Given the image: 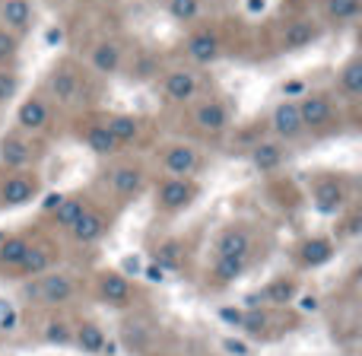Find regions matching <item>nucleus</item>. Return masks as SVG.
I'll use <instances>...</instances> for the list:
<instances>
[{"label": "nucleus", "mask_w": 362, "mask_h": 356, "mask_svg": "<svg viewBox=\"0 0 362 356\" xmlns=\"http://www.w3.org/2000/svg\"><path fill=\"white\" fill-rule=\"evenodd\" d=\"M194 194H197V188H194L187 178H165L163 185H159L156 197H159V207H163V210L175 213V210H185V207L191 204Z\"/></svg>", "instance_id": "obj_1"}, {"label": "nucleus", "mask_w": 362, "mask_h": 356, "mask_svg": "<svg viewBox=\"0 0 362 356\" xmlns=\"http://www.w3.org/2000/svg\"><path fill=\"white\" fill-rule=\"evenodd\" d=\"M270 127H274L276 137L283 140H299L302 137V118H299V105L296 102H280V105L274 108V115H270Z\"/></svg>", "instance_id": "obj_2"}, {"label": "nucleus", "mask_w": 362, "mask_h": 356, "mask_svg": "<svg viewBox=\"0 0 362 356\" xmlns=\"http://www.w3.org/2000/svg\"><path fill=\"white\" fill-rule=\"evenodd\" d=\"M296 105H299L302 127H321V125H327V121L334 118L331 102H327V96H321V93L302 96V102H296Z\"/></svg>", "instance_id": "obj_3"}, {"label": "nucleus", "mask_w": 362, "mask_h": 356, "mask_svg": "<svg viewBox=\"0 0 362 356\" xmlns=\"http://www.w3.org/2000/svg\"><path fill=\"white\" fill-rule=\"evenodd\" d=\"M32 19H35V13H32L29 0H0V23H4L6 32H25L32 25Z\"/></svg>", "instance_id": "obj_4"}, {"label": "nucleus", "mask_w": 362, "mask_h": 356, "mask_svg": "<svg viewBox=\"0 0 362 356\" xmlns=\"http://www.w3.org/2000/svg\"><path fill=\"white\" fill-rule=\"evenodd\" d=\"M165 172H172V178H185L197 169V150L187 144H175L165 150V159H163Z\"/></svg>", "instance_id": "obj_5"}, {"label": "nucleus", "mask_w": 362, "mask_h": 356, "mask_svg": "<svg viewBox=\"0 0 362 356\" xmlns=\"http://www.w3.org/2000/svg\"><path fill=\"white\" fill-rule=\"evenodd\" d=\"M248 248H251V239L242 226H229L216 239V258H248Z\"/></svg>", "instance_id": "obj_6"}, {"label": "nucleus", "mask_w": 362, "mask_h": 356, "mask_svg": "<svg viewBox=\"0 0 362 356\" xmlns=\"http://www.w3.org/2000/svg\"><path fill=\"white\" fill-rule=\"evenodd\" d=\"M70 296H74V283H70V277H64V274H48V277H42V283H38V299L48 302V306H61V302H67Z\"/></svg>", "instance_id": "obj_7"}, {"label": "nucleus", "mask_w": 362, "mask_h": 356, "mask_svg": "<svg viewBox=\"0 0 362 356\" xmlns=\"http://www.w3.org/2000/svg\"><path fill=\"white\" fill-rule=\"evenodd\" d=\"M194 121H197V127L206 134H223L226 127H229V112H226L223 102H204V105L194 112Z\"/></svg>", "instance_id": "obj_8"}, {"label": "nucleus", "mask_w": 362, "mask_h": 356, "mask_svg": "<svg viewBox=\"0 0 362 356\" xmlns=\"http://www.w3.org/2000/svg\"><path fill=\"white\" fill-rule=\"evenodd\" d=\"M185 48L194 64H213L219 57V38L213 32H194Z\"/></svg>", "instance_id": "obj_9"}, {"label": "nucleus", "mask_w": 362, "mask_h": 356, "mask_svg": "<svg viewBox=\"0 0 362 356\" xmlns=\"http://www.w3.org/2000/svg\"><path fill=\"white\" fill-rule=\"evenodd\" d=\"M35 191H38L35 181H29V178H23V176H13V178L4 181V188H0V204L23 207V204H29V200L35 197Z\"/></svg>", "instance_id": "obj_10"}, {"label": "nucleus", "mask_w": 362, "mask_h": 356, "mask_svg": "<svg viewBox=\"0 0 362 356\" xmlns=\"http://www.w3.org/2000/svg\"><path fill=\"white\" fill-rule=\"evenodd\" d=\"M194 93H197V74H191V70H172L165 76V96H169V102H187V99H194Z\"/></svg>", "instance_id": "obj_11"}, {"label": "nucleus", "mask_w": 362, "mask_h": 356, "mask_svg": "<svg viewBox=\"0 0 362 356\" xmlns=\"http://www.w3.org/2000/svg\"><path fill=\"white\" fill-rule=\"evenodd\" d=\"M29 159H32V147L25 144V140L13 137V134L0 140V163L4 166H10V169H23Z\"/></svg>", "instance_id": "obj_12"}, {"label": "nucleus", "mask_w": 362, "mask_h": 356, "mask_svg": "<svg viewBox=\"0 0 362 356\" xmlns=\"http://www.w3.org/2000/svg\"><path fill=\"white\" fill-rule=\"evenodd\" d=\"M16 121L25 131H42V127L48 125V105H45L42 99H25L16 112Z\"/></svg>", "instance_id": "obj_13"}, {"label": "nucleus", "mask_w": 362, "mask_h": 356, "mask_svg": "<svg viewBox=\"0 0 362 356\" xmlns=\"http://www.w3.org/2000/svg\"><path fill=\"white\" fill-rule=\"evenodd\" d=\"M331 258H334V245L327 242V239H308L299 248V261L305 264V268H321V264H327Z\"/></svg>", "instance_id": "obj_14"}, {"label": "nucleus", "mask_w": 362, "mask_h": 356, "mask_svg": "<svg viewBox=\"0 0 362 356\" xmlns=\"http://www.w3.org/2000/svg\"><path fill=\"white\" fill-rule=\"evenodd\" d=\"M70 232H74L76 242L89 245V242H95V239H99L102 232H105V219H102L99 213H89V210H86L74 226H70Z\"/></svg>", "instance_id": "obj_15"}, {"label": "nucleus", "mask_w": 362, "mask_h": 356, "mask_svg": "<svg viewBox=\"0 0 362 356\" xmlns=\"http://www.w3.org/2000/svg\"><path fill=\"white\" fill-rule=\"evenodd\" d=\"M93 67L99 70V74H118L121 67V48L115 42H102L93 48Z\"/></svg>", "instance_id": "obj_16"}, {"label": "nucleus", "mask_w": 362, "mask_h": 356, "mask_svg": "<svg viewBox=\"0 0 362 356\" xmlns=\"http://www.w3.org/2000/svg\"><path fill=\"white\" fill-rule=\"evenodd\" d=\"M340 204H344V188L337 181H321L315 188V207H318V213H337Z\"/></svg>", "instance_id": "obj_17"}, {"label": "nucleus", "mask_w": 362, "mask_h": 356, "mask_svg": "<svg viewBox=\"0 0 362 356\" xmlns=\"http://www.w3.org/2000/svg\"><path fill=\"white\" fill-rule=\"evenodd\" d=\"M112 188L124 197H131V194L144 191V172L134 169V166H121V169L112 172Z\"/></svg>", "instance_id": "obj_18"}, {"label": "nucleus", "mask_w": 362, "mask_h": 356, "mask_svg": "<svg viewBox=\"0 0 362 356\" xmlns=\"http://www.w3.org/2000/svg\"><path fill=\"white\" fill-rule=\"evenodd\" d=\"M99 289H102V299H108L112 306H124L127 302V296H131V287H127V280L121 274H102V283H99Z\"/></svg>", "instance_id": "obj_19"}, {"label": "nucleus", "mask_w": 362, "mask_h": 356, "mask_svg": "<svg viewBox=\"0 0 362 356\" xmlns=\"http://www.w3.org/2000/svg\"><path fill=\"white\" fill-rule=\"evenodd\" d=\"M86 147L95 153V156H112V153L118 150L121 144L105 131V125H93V127L86 131Z\"/></svg>", "instance_id": "obj_20"}, {"label": "nucleus", "mask_w": 362, "mask_h": 356, "mask_svg": "<svg viewBox=\"0 0 362 356\" xmlns=\"http://www.w3.org/2000/svg\"><path fill=\"white\" fill-rule=\"evenodd\" d=\"M105 131L112 134L118 144H127V140L137 137L140 125H137V118H134V115H112V118L105 121Z\"/></svg>", "instance_id": "obj_21"}, {"label": "nucleus", "mask_w": 362, "mask_h": 356, "mask_svg": "<svg viewBox=\"0 0 362 356\" xmlns=\"http://www.w3.org/2000/svg\"><path fill=\"white\" fill-rule=\"evenodd\" d=\"M76 347H80L83 353H102L105 350V334H102L99 325H93V321H86V325H80V331H76Z\"/></svg>", "instance_id": "obj_22"}, {"label": "nucleus", "mask_w": 362, "mask_h": 356, "mask_svg": "<svg viewBox=\"0 0 362 356\" xmlns=\"http://www.w3.org/2000/svg\"><path fill=\"white\" fill-rule=\"evenodd\" d=\"M83 213H86V200L80 197V194H74V197H64L61 204H57V210H54V223L57 226H74L76 219L83 217Z\"/></svg>", "instance_id": "obj_23"}, {"label": "nucleus", "mask_w": 362, "mask_h": 356, "mask_svg": "<svg viewBox=\"0 0 362 356\" xmlns=\"http://www.w3.org/2000/svg\"><path fill=\"white\" fill-rule=\"evenodd\" d=\"M312 38H315L312 23L299 19V23H289V25H286V35H283V48H286V51H299V48H305Z\"/></svg>", "instance_id": "obj_24"}, {"label": "nucleus", "mask_w": 362, "mask_h": 356, "mask_svg": "<svg viewBox=\"0 0 362 356\" xmlns=\"http://www.w3.org/2000/svg\"><path fill=\"white\" fill-rule=\"evenodd\" d=\"M29 248H32V245L25 242V239H19V236L6 239V242L0 245V264H4V268H19V264H23V258L29 255Z\"/></svg>", "instance_id": "obj_25"}, {"label": "nucleus", "mask_w": 362, "mask_h": 356, "mask_svg": "<svg viewBox=\"0 0 362 356\" xmlns=\"http://www.w3.org/2000/svg\"><path fill=\"white\" fill-rule=\"evenodd\" d=\"M48 89H51V96H54V99L74 102V96H76V76L67 74V70H54V74H51V80H48Z\"/></svg>", "instance_id": "obj_26"}, {"label": "nucleus", "mask_w": 362, "mask_h": 356, "mask_svg": "<svg viewBox=\"0 0 362 356\" xmlns=\"http://www.w3.org/2000/svg\"><path fill=\"white\" fill-rule=\"evenodd\" d=\"M280 159H283V150L276 144H257L255 150H251V163L261 172H274L276 166H280Z\"/></svg>", "instance_id": "obj_27"}, {"label": "nucleus", "mask_w": 362, "mask_h": 356, "mask_svg": "<svg viewBox=\"0 0 362 356\" xmlns=\"http://www.w3.org/2000/svg\"><path fill=\"white\" fill-rule=\"evenodd\" d=\"M245 261H248V258H216V264H213V277H216L219 283L238 280V277L245 274Z\"/></svg>", "instance_id": "obj_28"}, {"label": "nucleus", "mask_w": 362, "mask_h": 356, "mask_svg": "<svg viewBox=\"0 0 362 356\" xmlns=\"http://www.w3.org/2000/svg\"><path fill=\"white\" fill-rule=\"evenodd\" d=\"M340 89H344L346 96L362 93V61L359 57H353V61L344 64V70H340Z\"/></svg>", "instance_id": "obj_29"}, {"label": "nucleus", "mask_w": 362, "mask_h": 356, "mask_svg": "<svg viewBox=\"0 0 362 356\" xmlns=\"http://www.w3.org/2000/svg\"><path fill=\"white\" fill-rule=\"evenodd\" d=\"M293 296H296V283H293V280H286V277H283V280H274L270 287H264V289H261V299L274 302V306H286V302L293 299Z\"/></svg>", "instance_id": "obj_30"}, {"label": "nucleus", "mask_w": 362, "mask_h": 356, "mask_svg": "<svg viewBox=\"0 0 362 356\" xmlns=\"http://www.w3.org/2000/svg\"><path fill=\"white\" fill-rule=\"evenodd\" d=\"M169 16L175 23H191L200 16V0H169Z\"/></svg>", "instance_id": "obj_31"}, {"label": "nucleus", "mask_w": 362, "mask_h": 356, "mask_svg": "<svg viewBox=\"0 0 362 356\" xmlns=\"http://www.w3.org/2000/svg\"><path fill=\"white\" fill-rule=\"evenodd\" d=\"M327 16L344 23V19H353L359 13V0H327Z\"/></svg>", "instance_id": "obj_32"}, {"label": "nucleus", "mask_w": 362, "mask_h": 356, "mask_svg": "<svg viewBox=\"0 0 362 356\" xmlns=\"http://www.w3.org/2000/svg\"><path fill=\"white\" fill-rule=\"evenodd\" d=\"M48 251H42V248H29V255L23 258V264H19V270L23 274H42L45 268H48Z\"/></svg>", "instance_id": "obj_33"}, {"label": "nucleus", "mask_w": 362, "mask_h": 356, "mask_svg": "<svg viewBox=\"0 0 362 356\" xmlns=\"http://www.w3.org/2000/svg\"><path fill=\"white\" fill-rule=\"evenodd\" d=\"M45 340H48V344H57V347H67L70 340H74V334H70V328L64 325V321H48Z\"/></svg>", "instance_id": "obj_34"}, {"label": "nucleus", "mask_w": 362, "mask_h": 356, "mask_svg": "<svg viewBox=\"0 0 362 356\" xmlns=\"http://www.w3.org/2000/svg\"><path fill=\"white\" fill-rule=\"evenodd\" d=\"M19 54V38L13 32L0 29V64H10Z\"/></svg>", "instance_id": "obj_35"}, {"label": "nucleus", "mask_w": 362, "mask_h": 356, "mask_svg": "<svg viewBox=\"0 0 362 356\" xmlns=\"http://www.w3.org/2000/svg\"><path fill=\"white\" fill-rule=\"evenodd\" d=\"M16 89H19V76L10 74V70H0V105L10 102L16 96Z\"/></svg>", "instance_id": "obj_36"}, {"label": "nucleus", "mask_w": 362, "mask_h": 356, "mask_svg": "<svg viewBox=\"0 0 362 356\" xmlns=\"http://www.w3.org/2000/svg\"><path fill=\"white\" fill-rule=\"evenodd\" d=\"M159 264H163V268H178V245L175 242L159 248Z\"/></svg>", "instance_id": "obj_37"}, {"label": "nucleus", "mask_w": 362, "mask_h": 356, "mask_svg": "<svg viewBox=\"0 0 362 356\" xmlns=\"http://www.w3.org/2000/svg\"><path fill=\"white\" fill-rule=\"evenodd\" d=\"M219 318H223L226 325H235V328H242V318H245V315L238 312V309H219Z\"/></svg>", "instance_id": "obj_38"}, {"label": "nucleus", "mask_w": 362, "mask_h": 356, "mask_svg": "<svg viewBox=\"0 0 362 356\" xmlns=\"http://www.w3.org/2000/svg\"><path fill=\"white\" fill-rule=\"evenodd\" d=\"M226 350L235 353V356H248V350H245V347L238 344V340H226Z\"/></svg>", "instance_id": "obj_39"}, {"label": "nucleus", "mask_w": 362, "mask_h": 356, "mask_svg": "<svg viewBox=\"0 0 362 356\" xmlns=\"http://www.w3.org/2000/svg\"><path fill=\"white\" fill-rule=\"evenodd\" d=\"M61 200H64L61 194H51V197L45 200V207H48V210H57V204H61Z\"/></svg>", "instance_id": "obj_40"}]
</instances>
